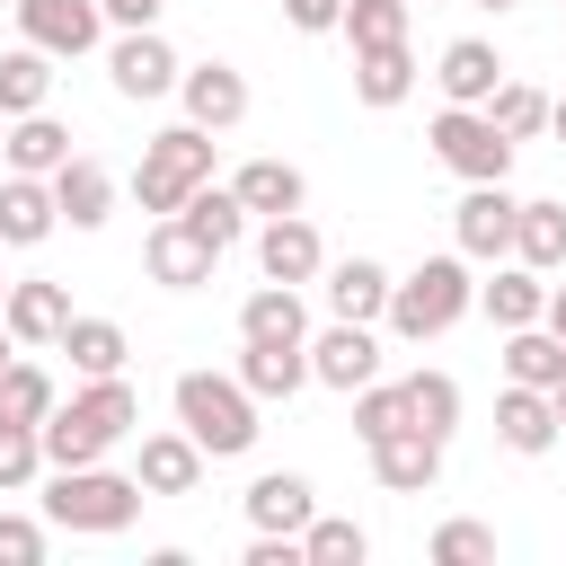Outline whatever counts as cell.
Listing matches in <instances>:
<instances>
[{"mask_svg":"<svg viewBox=\"0 0 566 566\" xmlns=\"http://www.w3.org/2000/svg\"><path fill=\"white\" fill-rule=\"evenodd\" d=\"M133 513H142V478H124V469H106V460L53 469V486H44V522H53V531L106 539V531H133Z\"/></svg>","mask_w":566,"mask_h":566,"instance_id":"277c9868","label":"cell"},{"mask_svg":"<svg viewBox=\"0 0 566 566\" xmlns=\"http://www.w3.org/2000/svg\"><path fill=\"white\" fill-rule=\"evenodd\" d=\"M407 9H416V0H407Z\"/></svg>","mask_w":566,"mask_h":566,"instance_id":"f5cc1de1","label":"cell"},{"mask_svg":"<svg viewBox=\"0 0 566 566\" xmlns=\"http://www.w3.org/2000/svg\"><path fill=\"white\" fill-rule=\"evenodd\" d=\"M0 9H18V0H0Z\"/></svg>","mask_w":566,"mask_h":566,"instance_id":"f907efd6","label":"cell"},{"mask_svg":"<svg viewBox=\"0 0 566 566\" xmlns=\"http://www.w3.org/2000/svg\"><path fill=\"white\" fill-rule=\"evenodd\" d=\"M0 318H9V336H18L27 354H44V345H62V327H71V292H62L53 274H27V283H9Z\"/></svg>","mask_w":566,"mask_h":566,"instance_id":"8fae6325","label":"cell"},{"mask_svg":"<svg viewBox=\"0 0 566 566\" xmlns=\"http://www.w3.org/2000/svg\"><path fill=\"white\" fill-rule=\"evenodd\" d=\"M548 133H557V142H566V97H548Z\"/></svg>","mask_w":566,"mask_h":566,"instance_id":"bcb514c9","label":"cell"},{"mask_svg":"<svg viewBox=\"0 0 566 566\" xmlns=\"http://www.w3.org/2000/svg\"><path fill=\"white\" fill-rule=\"evenodd\" d=\"M248 566H301V539L292 531H256L248 539Z\"/></svg>","mask_w":566,"mask_h":566,"instance_id":"7bdbcfd3","label":"cell"},{"mask_svg":"<svg viewBox=\"0 0 566 566\" xmlns=\"http://www.w3.org/2000/svg\"><path fill=\"white\" fill-rule=\"evenodd\" d=\"M62 230V212H53V177H0V248H44Z\"/></svg>","mask_w":566,"mask_h":566,"instance_id":"e0dca14e","label":"cell"},{"mask_svg":"<svg viewBox=\"0 0 566 566\" xmlns=\"http://www.w3.org/2000/svg\"><path fill=\"white\" fill-rule=\"evenodd\" d=\"M398 424H407V389H398V380H363V389H354V433L380 442V433H398Z\"/></svg>","mask_w":566,"mask_h":566,"instance_id":"f35d334b","label":"cell"},{"mask_svg":"<svg viewBox=\"0 0 566 566\" xmlns=\"http://www.w3.org/2000/svg\"><path fill=\"white\" fill-rule=\"evenodd\" d=\"M177 221H186V230H195V239H203L212 256L248 239V212H239V195H230V186H212V177H203V186H195V195L177 203Z\"/></svg>","mask_w":566,"mask_h":566,"instance_id":"4dcf8cb0","label":"cell"},{"mask_svg":"<svg viewBox=\"0 0 566 566\" xmlns=\"http://www.w3.org/2000/svg\"><path fill=\"white\" fill-rule=\"evenodd\" d=\"M133 424H142V398H133L124 371H106V380L53 398V416L35 424V442H44V469H80V460H106Z\"/></svg>","mask_w":566,"mask_h":566,"instance_id":"6da1fadb","label":"cell"},{"mask_svg":"<svg viewBox=\"0 0 566 566\" xmlns=\"http://www.w3.org/2000/svg\"><path fill=\"white\" fill-rule=\"evenodd\" d=\"M407 0H345V18H336V35L354 44V53H371V44H407Z\"/></svg>","mask_w":566,"mask_h":566,"instance_id":"8d00e7d4","label":"cell"},{"mask_svg":"<svg viewBox=\"0 0 566 566\" xmlns=\"http://www.w3.org/2000/svg\"><path fill=\"white\" fill-rule=\"evenodd\" d=\"M0 301H9V274H0Z\"/></svg>","mask_w":566,"mask_h":566,"instance_id":"681fc988","label":"cell"},{"mask_svg":"<svg viewBox=\"0 0 566 566\" xmlns=\"http://www.w3.org/2000/svg\"><path fill=\"white\" fill-rule=\"evenodd\" d=\"M212 133L203 124H168V133H150L142 142V168H133V195H142V212H177L203 177H212Z\"/></svg>","mask_w":566,"mask_h":566,"instance_id":"5b68a950","label":"cell"},{"mask_svg":"<svg viewBox=\"0 0 566 566\" xmlns=\"http://www.w3.org/2000/svg\"><path fill=\"white\" fill-rule=\"evenodd\" d=\"M318 274H327V310H336V318H363V327H371V318L389 310V265L345 256V265H318Z\"/></svg>","mask_w":566,"mask_h":566,"instance_id":"484cf974","label":"cell"},{"mask_svg":"<svg viewBox=\"0 0 566 566\" xmlns=\"http://www.w3.org/2000/svg\"><path fill=\"white\" fill-rule=\"evenodd\" d=\"M407 88H416V53L407 44H371V53H354V97L363 106H407Z\"/></svg>","mask_w":566,"mask_h":566,"instance_id":"f546056e","label":"cell"},{"mask_svg":"<svg viewBox=\"0 0 566 566\" xmlns=\"http://www.w3.org/2000/svg\"><path fill=\"white\" fill-rule=\"evenodd\" d=\"M177 97H186V124H203V133H230V124L248 115V80H239L230 62H195V71H177Z\"/></svg>","mask_w":566,"mask_h":566,"instance_id":"9a60e30c","label":"cell"},{"mask_svg":"<svg viewBox=\"0 0 566 566\" xmlns=\"http://www.w3.org/2000/svg\"><path fill=\"white\" fill-rule=\"evenodd\" d=\"M142 495H195L203 486V442L177 424V433H142V460H133Z\"/></svg>","mask_w":566,"mask_h":566,"instance_id":"2e32d148","label":"cell"},{"mask_svg":"<svg viewBox=\"0 0 566 566\" xmlns=\"http://www.w3.org/2000/svg\"><path fill=\"white\" fill-rule=\"evenodd\" d=\"M142 265H150V283H168V292H195V283H212V248L177 221V212H159L150 221V239H142Z\"/></svg>","mask_w":566,"mask_h":566,"instance_id":"4fadbf2b","label":"cell"},{"mask_svg":"<svg viewBox=\"0 0 566 566\" xmlns=\"http://www.w3.org/2000/svg\"><path fill=\"white\" fill-rule=\"evenodd\" d=\"M548 407H557V433H566V380H557V389H548Z\"/></svg>","mask_w":566,"mask_h":566,"instance_id":"7dc6e473","label":"cell"},{"mask_svg":"<svg viewBox=\"0 0 566 566\" xmlns=\"http://www.w3.org/2000/svg\"><path fill=\"white\" fill-rule=\"evenodd\" d=\"M18 35L35 53H53V62H80V53H97L106 9L97 0H18Z\"/></svg>","mask_w":566,"mask_h":566,"instance_id":"ba28073f","label":"cell"},{"mask_svg":"<svg viewBox=\"0 0 566 566\" xmlns=\"http://www.w3.org/2000/svg\"><path fill=\"white\" fill-rule=\"evenodd\" d=\"M177 53H168V35L159 27H124L115 44H106V80H115V97H133V106H150V97H168L177 88Z\"/></svg>","mask_w":566,"mask_h":566,"instance_id":"52a82bcc","label":"cell"},{"mask_svg":"<svg viewBox=\"0 0 566 566\" xmlns=\"http://www.w3.org/2000/svg\"><path fill=\"white\" fill-rule=\"evenodd\" d=\"M433 80H442V106H486L495 80H504V53H495L486 35H460V44H442Z\"/></svg>","mask_w":566,"mask_h":566,"instance_id":"ac0fdd59","label":"cell"},{"mask_svg":"<svg viewBox=\"0 0 566 566\" xmlns=\"http://www.w3.org/2000/svg\"><path fill=\"white\" fill-rule=\"evenodd\" d=\"M513 256L531 265V274H557L566 265V203H513Z\"/></svg>","mask_w":566,"mask_h":566,"instance_id":"f1b7e54d","label":"cell"},{"mask_svg":"<svg viewBox=\"0 0 566 566\" xmlns=\"http://www.w3.org/2000/svg\"><path fill=\"white\" fill-rule=\"evenodd\" d=\"M469 9H513V0H469Z\"/></svg>","mask_w":566,"mask_h":566,"instance_id":"c3c4849f","label":"cell"},{"mask_svg":"<svg viewBox=\"0 0 566 566\" xmlns=\"http://www.w3.org/2000/svg\"><path fill=\"white\" fill-rule=\"evenodd\" d=\"M557 336H566V327H557Z\"/></svg>","mask_w":566,"mask_h":566,"instance_id":"db71d44e","label":"cell"},{"mask_svg":"<svg viewBox=\"0 0 566 566\" xmlns=\"http://www.w3.org/2000/svg\"><path fill=\"white\" fill-rule=\"evenodd\" d=\"M398 389H407V424H416V433H433V442L460 433V380H451V371H407Z\"/></svg>","mask_w":566,"mask_h":566,"instance_id":"d6a6232c","label":"cell"},{"mask_svg":"<svg viewBox=\"0 0 566 566\" xmlns=\"http://www.w3.org/2000/svg\"><path fill=\"white\" fill-rule=\"evenodd\" d=\"M363 557H371L363 522H336V513H310L301 522V566H363Z\"/></svg>","mask_w":566,"mask_h":566,"instance_id":"d590c367","label":"cell"},{"mask_svg":"<svg viewBox=\"0 0 566 566\" xmlns=\"http://www.w3.org/2000/svg\"><path fill=\"white\" fill-rule=\"evenodd\" d=\"M0 133H9V115H0Z\"/></svg>","mask_w":566,"mask_h":566,"instance_id":"816d5d0a","label":"cell"},{"mask_svg":"<svg viewBox=\"0 0 566 566\" xmlns=\"http://www.w3.org/2000/svg\"><path fill=\"white\" fill-rule=\"evenodd\" d=\"M44 97H53V53L9 44V53H0V115H35Z\"/></svg>","mask_w":566,"mask_h":566,"instance_id":"e575fe53","label":"cell"},{"mask_svg":"<svg viewBox=\"0 0 566 566\" xmlns=\"http://www.w3.org/2000/svg\"><path fill=\"white\" fill-rule=\"evenodd\" d=\"M256 265H265V283H318L327 248H318L310 212H274V221L256 230Z\"/></svg>","mask_w":566,"mask_h":566,"instance_id":"7c38bea8","label":"cell"},{"mask_svg":"<svg viewBox=\"0 0 566 566\" xmlns=\"http://www.w3.org/2000/svg\"><path fill=\"white\" fill-rule=\"evenodd\" d=\"M424 142H433V159H442L460 186H486V177H504V168H513V133H495V115H486V106H442Z\"/></svg>","mask_w":566,"mask_h":566,"instance_id":"8992f818","label":"cell"},{"mask_svg":"<svg viewBox=\"0 0 566 566\" xmlns=\"http://www.w3.org/2000/svg\"><path fill=\"white\" fill-rule=\"evenodd\" d=\"M62 354H71V371H80V380H106V371H124L133 336H124L115 318H80V310H71V327H62Z\"/></svg>","mask_w":566,"mask_h":566,"instance_id":"1f68e13d","label":"cell"},{"mask_svg":"<svg viewBox=\"0 0 566 566\" xmlns=\"http://www.w3.org/2000/svg\"><path fill=\"white\" fill-rule=\"evenodd\" d=\"M310 380H327V389H363V380H380V336L363 327V318H336L327 336H310Z\"/></svg>","mask_w":566,"mask_h":566,"instance_id":"30bf717a","label":"cell"},{"mask_svg":"<svg viewBox=\"0 0 566 566\" xmlns=\"http://www.w3.org/2000/svg\"><path fill=\"white\" fill-rule=\"evenodd\" d=\"M230 195H239L248 221H274V212H301V203H310V186H301L292 159H248V168L230 177Z\"/></svg>","mask_w":566,"mask_h":566,"instance_id":"7402d4cb","label":"cell"},{"mask_svg":"<svg viewBox=\"0 0 566 566\" xmlns=\"http://www.w3.org/2000/svg\"><path fill=\"white\" fill-rule=\"evenodd\" d=\"M363 451H371V478H380L389 495H424V486L442 478V442L416 433V424H398V433H380V442H363Z\"/></svg>","mask_w":566,"mask_h":566,"instance_id":"5bb4252c","label":"cell"},{"mask_svg":"<svg viewBox=\"0 0 566 566\" xmlns=\"http://www.w3.org/2000/svg\"><path fill=\"white\" fill-rule=\"evenodd\" d=\"M478 310H486L495 327H531V318L548 310V283H539V274H531L522 256H513V265L495 256V283H478Z\"/></svg>","mask_w":566,"mask_h":566,"instance_id":"4316f807","label":"cell"},{"mask_svg":"<svg viewBox=\"0 0 566 566\" xmlns=\"http://www.w3.org/2000/svg\"><path fill=\"white\" fill-rule=\"evenodd\" d=\"M0 557H9V566H35V557H44V522L0 513Z\"/></svg>","mask_w":566,"mask_h":566,"instance_id":"b9f144b4","label":"cell"},{"mask_svg":"<svg viewBox=\"0 0 566 566\" xmlns=\"http://www.w3.org/2000/svg\"><path fill=\"white\" fill-rule=\"evenodd\" d=\"M53 398H62V389H53V371H44V363H27V345H18V354L0 363V416H9V424H44V416H53Z\"/></svg>","mask_w":566,"mask_h":566,"instance_id":"836d02e7","label":"cell"},{"mask_svg":"<svg viewBox=\"0 0 566 566\" xmlns=\"http://www.w3.org/2000/svg\"><path fill=\"white\" fill-rule=\"evenodd\" d=\"M35 469H44V442H35V424H9V416H0V495L35 486Z\"/></svg>","mask_w":566,"mask_h":566,"instance_id":"ab89813d","label":"cell"},{"mask_svg":"<svg viewBox=\"0 0 566 566\" xmlns=\"http://www.w3.org/2000/svg\"><path fill=\"white\" fill-rule=\"evenodd\" d=\"M310 513H318V495H310L301 469H265V478L248 486V522H256V531H292V539H301Z\"/></svg>","mask_w":566,"mask_h":566,"instance_id":"cb8c5ba5","label":"cell"},{"mask_svg":"<svg viewBox=\"0 0 566 566\" xmlns=\"http://www.w3.org/2000/svg\"><path fill=\"white\" fill-rule=\"evenodd\" d=\"M283 18H292L301 35H327V27L345 18V0H283Z\"/></svg>","mask_w":566,"mask_h":566,"instance_id":"ee69618b","label":"cell"},{"mask_svg":"<svg viewBox=\"0 0 566 566\" xmlns=\"http://www.w3.org/2000/svg\"><path fill=\"white\" fill-rule=\"evenodd\" d=\"M239 336H248V345H310L301 292H292V283H256V292L239 301Z\"/></svg>","mask_w":566,"mask_h":566,"instance_id":"44dd1931","label":"cell"},{"mask_svg":"<svg viewBox=\"0 0 566 566\" xmlns=\"http://www.w3.org/2000/svg\"><path fill=\"white\" fill-rule=\"evenodd\" d=\"M97 9H106V27H159L168 0H97Z\"/></svg>","mask_w":566,"mask_h":566,"instance_id":"f6af8a7d","label":"cell"},{"mask_svg":"<svg viewBox=\"0 0 566 566\" xmlns=\"http://www.w3.org/2000/svg\"><path fill=\"white\" fill-rule=\"evenodd\" d=\"M504 380H522V389H557L566 380V336L557 327H504Z\"/></svg>","mask_w":566,"mask_h":566,"instance_id":"d4e9b609","label":"cell"},{"mask_svg":"<svg viewBox=\"0 0 566 566\" xmlns=\"http://www.w3.org/2000/svg\"><path fill=\"white\" fill-rule=\"evenodd\" d=\"M310 380V345H248L239 336V389L248 398H292Z\"/></svg>","mask_w":566,"mask_h":566,"instance_id":"83f0119b","label":"cell"},{"mask_svg":"<svg viewBox=\"0 0 566 566\" xmlns=\"http://www.w3.org/2000/svg\"><path fill=\"white\" fill-rule=\"evenodd\" d=\"M451 239H460V256H478V265L513 256V195H504V177H486V186H469V195H460Z\"/></svg>","mask_w":566,"mask_h":566,"instance_id":"9c48e42d","label":"cell"},{"mask_svg":"<svg viewBox=\"0 0 566 566\" xmlns=\"http://www.w3.org/2000/svg\"><path fill=\"white\" fill-rule=\"evenodd\" d=\"M469 310H478L469 256H424L416 274H389V310H380V318H389L407 345H424V336H451Z\"/></svg>","mask_w":566,"mask_h":566,"instance_id":"3957f363","label":"cell"},{"mask_svg":"<svg viewBox=\"0 0 566 566\" xmlns=\"http://www.w3.org/2000/svg\"><path fill=\"white\" fill-rule=\"evenodd\" d=\"M433 557H442V566H486V557H495V531H486V522H442V531H433Z\"/></svg>","mask_w":566,"mask_h":566,"instance_id":"60d3db41","label":"cell"},{"mask_svg":"<svg viewBox=\"0 0 566 566\" xmlns=\"http://www.w3.org/2000/svg\"><path fill=\"white\" fill-rule=\"evenodd\" d=\"M53 212H62L71 230H106V212H115V177H106L97 159L71 150V159L53 168Z\"/></svg>","mask_w":566,"mask_h":566,"instance_id":"ffe728a7","label":"cell"},{"mask_svg":"<svg viewBox=\"0 0 566 566\" xmlns=\"http://www.w3.org/2000/svg\"><path fill=\"white\" fill-rule=\"evenodd\" d=\"M486 115H495V133H513V142H531V133H548V97L531 88V80H495V97H486Z\"/></svg>","mask_w":566,"mask_h":566,"instance_id":"74e56055","label":"cell"},{"mask_svg":"<svg viewBox=\"0 0 566 566\" xmlns=\"http://www.w3.org/2000/svg\"><path fill=\"white\" fill-rule=\"evenodd\" d=\"M168 407H177V424L203 442V460H239V451H256V398L239 389V371H177V389H168Z\"/></svg>","mask_w":566,"mask_h":566,"instance_id":"7a4b0ae2","label":"cell"},{"mask_svg":"<svg viewBox=\"0 0 566 566\" xmlns=\"http://www.w3.org/2000/svg\"><path fill=\"white\" fill-rule=\"evenodd\" d=\"M495 442H504V451H522V460L557 451V407H548V389L504 380V398H495Z\"/></svg>","mask_w":566,"mask_h":566,"instance_id":"d6986e66","label":"cell"},{"mask_svg":"<svg viewBox=\"0 0 566 566\" xmlns=\"http://www.w3.org/2000/svg\"><path fill=\"white\" fill-rule=\"evenodd\" d=\"M0 159L18 168V177H53L62 159H71V133L35 106V115H9V133H0Z\"/></svg>","mask_w":566,"mask_h":566,"instance_id":"603a6c76","label":"cell"}]
</instances>
